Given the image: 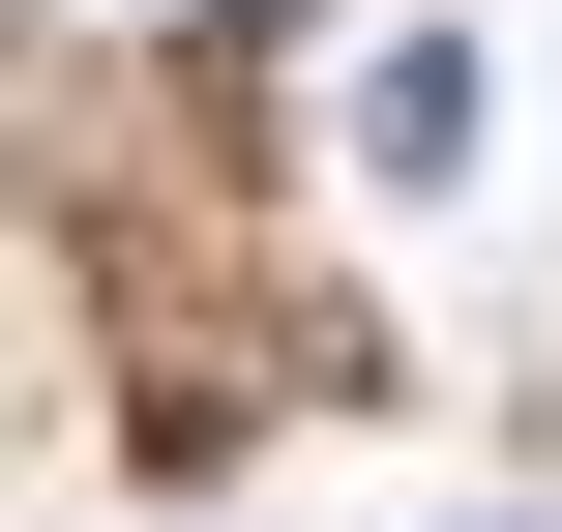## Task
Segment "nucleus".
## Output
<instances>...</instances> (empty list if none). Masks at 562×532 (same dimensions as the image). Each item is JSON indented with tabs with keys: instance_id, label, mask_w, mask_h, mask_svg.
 I'll return each mask as SVG.
<instances>
[{
	"instance_id": "nucleus-1",
	"label": "nucleus",
	"mask_w": 562,
	"mask_h": 532,
	"mask_svg": "<svg viewBox=\"0 0 562 532\" xmlns=\"http://www.w3.org/2000/svg\"><path fill=\"white\" fill-rule=\"evenodd\" d=\"M474 118H504V89H474V30H415V59L356 89V148H385V178H474Z\"/></svg>"
},
{
	"instance_id": "nucleus-2",
	"label": "nucleus",
	"mask_w": 562,
	"mask_h": 532,
	"mask_svg": "<svg viewBox=\"0 0 562 532\" xmlns=\"http://www.w3.org/2000/svg\"><path fill=\"white\" fill-rule=\"evenodd\" d=\"M178 30H237V0H178Z\"/></svg>"
}]
</instances>
